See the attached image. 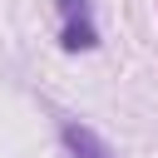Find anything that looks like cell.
Here are the masks:
<instances>
[{"label":"cell","mask_w":158,"mask_h":158,"mask_svg":"<svg viewBox=\"0 0 158 158\" xmlns=\"http://www.w3.org/2000/svg\"><path fill=\"white\" fill-rule=\"evenodd\" d=\"M64 143H69V153H74V158H114V148H109V143H104L94 128L74 123V118L64 123Z\"/></svg>","instance_id":"1"},{"label":"cell","mask_w":158,"mask_h":158,"mask_svg":"<svg viewBox=\"0 0 158 158\" xmlns=\"http://www.w3.org/2000/svg\"><path fill=\"white\" fill-rule=\"evenodd\" d=\"M59 10H64L69 25H74V20H89V15H84V0H59Z\"/></svg>","instance_id":"2"}]
</instances>
